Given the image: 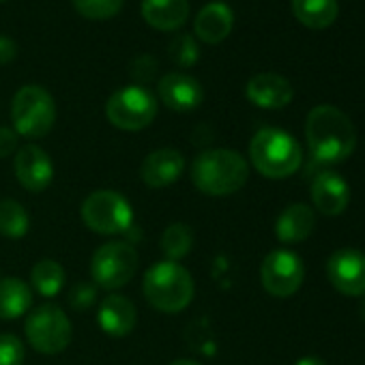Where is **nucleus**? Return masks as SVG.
I'll return each mask as SVG.
<instances>
[{
  "label": "nucleus",
  "instance_id": "nucleus-1",
  "mask_svg": "<svg viewBox=\"0 0 365 365\" xmlns=\"http://www.w3.org/2000/svg\"><path fill=\"white\" fill-rule=\"evenodd\" d=\"M305 138L318 163H339L348 159L356 146L352 120L335 106H316L307 114Z\"/></svg>",
  "mask_w": 365,
  "mask_h": 365
},
{
  "label": "nucleus",
  "instance_id": "nucleus-2",
  "mask_svg": "<svg viewBox=\"0 0 365 365\" xmlns=\"http://www.w3.org/2000/svg\"><path fill=\"white\" fill-rule=\"evenodd\" d=\"M247 176V161L230 148L202 150L192 163V182L207 196H232L245 185Z\"/></svg>",
  "mask_w": 365,
  "mask_h": 365
},
{
  "label": "nucleus",
  "instance_id": "nucleus-3",
  "mask_svg": "<svg viewBox=\"0 0 365 365\" xmlns=\"http://www.w3.org/2000/svg\"><path fill=\"white\" fill-rule=\"evenodd\" d=\"M146 301L163 314H178L194 301V277L178 262H157L153 264L142 282Z\"/></svg>",
  "mask_w": 365,
  "mask_h": 365
},
{
  "label": "nucleus",
  "instance_id": "nucleus-4",
  "mask_svg": "<svg viewBox=\"0 0 365 365\" xmlns=\"http://www.w3.org/2000/svg\"><path fill=\"white\" fill-rule=\"evenodd\" d=\"M250 157L254 168L267 178H288L303 163L299 142L284 129L275 127H264L252 138Z\"/></svg>",
  "mask_w": 365,
  "mask_h": 365
},
{
  "label": "nucleus",
  "instance_id": "nucleus-5",
  "mask_svg": "<svg viewBox=\"0 0 365 365\" xmlns=\"http://www.w3.org/2000/svg\"><path fill=\"white\" fill-rule=\"evenodd\" d=\"M14 131L18 135L37 140L52 131L56 123V103L54 97L37 84L22 86L11 103Z\"/></svg>",
  "mask_w": 365,
  "mask_h": 365
},
{
  "label": "nucleus",
  "instance_id": "nucleus-6",
  "mask_svg": "<svg viewBox=\"0 0 365 365\" xmlns=\"http://www.w3.org/2000/svg\"><path fill=\"white\" fill-rule=\"evenodd\" d=\"M24 333L29 344L41 354L63 352L73 337L69 316L54 303H46L33 309L26 318Z\"/></svg>",
  "mask_w": 365,
  "mask_h": 365
},
{
  "label": "nucleus",
  "instance_id": "nucleus-7",
  "mask_svg": "<svg viewBox=\"0 0 365 365\" xmlns=\"http://www.w3.org/2000/svg\"><path fill=\"white\" fill-rule=\"evenodd\" d=\"M82 222L97 235H125L133 226V209L118 192L99 190L82 202Z\"/></svg>",
  "mask_w": 365,
  "mask_h": 365
},
{
  "label": "nucleus",
  "instance_id": "nucleus-8",
  "mask_svg": "<svg viewBox=\"0 0 365 365\" xmlns=\"http://www.w3.org/2000/svg\"><path fill=\"white\" fill-rule=\"evenodd\" d=\"M138 271V252L131 243H103L91 258V277L103 290H118L127 286Z\"/></svg>",
  "mask_w": 365,
  "mask_h": 365
},
{
  "label": "nucleus",
  "instance_id": "nucleus-9",
  "mask_svg": "<svg viewBox=\"0 0 365 365\" xmlns=\"http://www.w3.org/2000/svg\"><path fill=\"white\" fill-rule=\"evenodd\" d=\"M108 120L123 131L146 129L157 116V99L144 86H125L112 93L106 103Z\"/></svg>",
  "mask_w": 365,
  "mask_h": 365
},
{
  "label": "nucleus",
  "instance_id": "nucleus-10",
  "mask_svg": "<svg viewBox=\"0 0 365 365\" xmlns=\"http://www.w3.org/2000/svg\"><path fill=\"white\" fill-rule=\"evenodd\" d=\"M303 277H305V267L294 252L275 250L262 260L260 279H262L264 290L271 297H277V299L292 297L301 288Z\"/></svg>",
  "mask_w": 365,
  "mask_h": 365
},
{
  "label": "nucleus",
  "instance_id": "nucleus-11",
  "mask_svg": "<svg viewBox=\"0 0 365 365\" xmlns=\"http://www.w3.org/2000/svg\"><path fill=\"white\" fill-rule=\"evenodd\" d=\"M333 288L346 297L365 294V254L359 250H337L327 262Z\"/></svg>",
  "mask_w": 365,
  "mask_h": 365
},
{
  "label": "nucleus",
  "instance_id": "nucleus-12",
  "mask_svg": "<svg viewBox=\"0 0 365 365\" xmlns=\"http://www.w3.org/2000/svg\"><path fill=\"white\" fill-rule=\"evenodd\" d=\"M14 170L20 185L33 194L46 192L54 178V163L50 155L37 144H26L16 150Z\"/></svg>",
  "mask_w": 365,
  "mask_h": 365
},
{
  "label": "nucleus",
  "instance_id": "nucleus-13",
  "mask_svg": "<svg viewBox=\"0 0 365 365\" xmlns=\"http://www.w3.org/2000/svg\"><path fill=\"white\" fill-rule=\"evenodd\" d=\"M157 95L161 103L174 112H192L205 101L202 84L187 73H168L157 84Z\"/></svg>",
  "mask_w": 365,
  "mask_h": 365
},
{
  "label": "nucleus",
  "instance_id": "nucleus-14",
  "mask_svg": "<svg viewBox=\"0 0 365 365\" xmlns=\"http://www.w3.org/2000/svg\"><path fill=\"white\" fill-rule=\"evenodd\" d=\"M185 172V157L174 148H157L148 153L140 165V178L150 190L170 187Z\"/></svg>",
  "mask_w": 365,
  "mask_h": 365
},
{
  "label": "nucleus",
  "instance_id": "nucleus-15",
  "mask_svg": "<svg viewBox=\"0 0 365 365\" xmlns=\"http://www.w3.org/2000/svg\"><path fill=\"white\" fill-rule=\"evenodd\" d=\"M312 200L322 215L335 217L346 211L350 202V187L339 174L322 170L312 180Z\"/></svg>",
  "mask_w": 365,
  "mask_h": 365
},
{
  "label": "nucleus",
  "instance_id": "nucleus-16",
  "mask_svg": "<svg viewBox=\"0 0 365 365\" xmlns=\"http://www.w3.org/2000/svg\"><path fill=\"white\" fill-rule=\"evenodd\" d=\"M245 95L247 99L258 106V108H264V110H279V108H286L292 97H294V91H292V84L279 76V73H258L254 76L247 86H245Z\"/></svg>",
  "mask_w": 365,
  "mask_h": 365
},
{
  "label": "nucleus",
  "instance_id": "nucleus-17",
  "mask_svg": "<svg viewBox=\"0 0 365 365\" xmlns=\"http://www.w3.org/2000/svg\"><path fill=\"white\" fill-rule=\"evenodd\" d=\"M97 322L103 333L112 337H125L135 329V322H138L135 305L123 294H110L99 305Z\"/></svg>",
  "mask_w": 365,
  "mask_h": 365
},
{
  "label": "nucleus",
  "instance_id": "nucleus-18",
  "mask_svg": "<svg viewBox=\"0 0 365 365\" xmlns=\"http://www.w3.org/2000/svg\"><path fill=\"white\" fill-rule=\"evenodd\" d=\"M232 26H235V16L226 3L205 5L194 20V31L198 39L209 46L222 43L232 33Z\"/></svg>",
  "mask_w": 365,
  "mask_h": 365
},
{
  "label": "nucleus",
  "instance_id": "nucleus-19",
  "mask_svg": "<svg viewBox=\"0 0 365 365\" xmlns=\"http://www.w3.org/2000/svg\"><path fill=\"white\" fill-rule=\"evenodd\" d=\"M142 18L157 31H178L190 18L187 0H142Z\"/></svg>",
  "mask_w": 365,
  "mask_h": 365
},
{
  "label": "nucleus",
  "instance_id": "nucleus-20",
  "mask_svg": "<svg viewBox=\"0 0 365 365\" xmlns=\"http://www.w3.org/2000/svg\"><path fill=\"white\" fill-rule=\"evenodd\" d=\"M316 226V215L307 205H290L275 224V235L282 243H301L305 241Z\"/></svg>",
  "mask_w": 365,
  "mask_h": 365
},
{
  "label": "nucleus",
  "instance_id": "nucleus-21",
  "mask_svg": "<svg viewBox=\"0 0 365 365\" xmlns=\"http://www.w3.org/2000/svg\"><path fill=\"white\" fill-rule=\"evenodd\" d=\"M33 305V290L18 277L0 279V318L14 320L24 316Z\"/></svg>",
  "mask_w": 365,
  "mask_h": 365
},
{
  "label": "nucleus",
  "instance_id": "nucleus-22",
  "mask_svg": "<svg viewBox=\"0 0 365 365\" xmlns=\"http://www.w3.org/2000/svg\"><path fill=\"white\" fill-rule=\"evenodd\" d=\"M292 14L303 26L322 31L337 20L339 5L337 0H292Z\"/></svg>",
  "mask_w": 365,
  "mask_h": 365
},
{
  "label": "nucleus",
  "instance_id": "nucleus-23",
  "mask_svg": "<svg viewBox=\"0 0 365 365\" xmlns=\"http://www.w3.org/2000/svg\"><path fill=\"white\" fill-rule=\"evenodd\" d=\"M31 284L41 297L52 299V297L61 294V290L65 288V269L56 260L43 258L33 267Z\"/></svg>",
  "mask_w": 365,
  "mask_h": 365
},
{
  "label": "nucleus",
  "instance_id": "nucleus-24",
  "mask_svg": "<svg viewBox=\"0 0 365 365\" xmlns=\"http://www.w3.org/2000/svg\"><path fill=\"white\" fill-rule=\"evenodd\" d=\"M194 247V232L185 224H170L161 235V252L165 260L178 262Z\"/></svg>",
  "mask_w": 365,
  "mask_h": 365
},
{
  "label": "nucleus",
  "instance_id": "nucleus-25",
  "mask_svg": "<svg viewBox=\"0 0 365 365\" xmlns=\"http://www.w3.org/2000/svg\"><path fill=\"white\" fill-rule=\"evenodd\" d=\"M31 228L26 209L16 200H0V235L7 239H22Z\"/></svg>",
  "mask_w": 365,
  "mask_h": 365
},
{
  "label": "nucleus",
  "instance_id": "nucleus-26",
  "mask_svg": "<svg viewBox=\"0 0 365 365\" xmlns=\"http://www.w3.org/2000/svg\"><path fill=\"white\" fill-rule=\"evenodd\" d=\"M73 9L86 20H110L120 14L125 0H71Z\"/></svg>",
  "mask_w": 365,
  "mask_h": 365
},
{
  "label": "nucleus",
  "instance_id": "nucleus-27",
  "mask_svg": "<svg viewBox=\"0 0 365 365\" xmlns=\"http://www.w3.org/2000/svg\"><path fill=\"white\" fill-rule=\"evenodd\" d=\"M168 54L182 69L194 67L200 61V48H198V43H196V39L192 35H176L170 41Z\"/></svg>",
  "mask_w": 365,
  "mask_h": 365
},
{
  "label": "nucleus",
  "instance_id": "nucleus-28",
  "mask_svg": "<svg viewBox=\"0 0 365 365\" xmlns=\"http://www.w3.org/2000/svg\"><path fill=\"white\" fill-rule=\"evenodd\" d=\"M24 363V344L11 333L0 335V365H22Z\"/></svg>",
  "mask_w": 365,
  "mask_h": 365
},
{
  "label": "nucleus",
  "instance_id": "nucleus-29",
  "mask_svg": "<svg viewBox=\"0 0 365 365\" xmlns=\"http://www.w3.org/2000/svg\"><path fill=\"white\" fill-rule=\"evenodd\" d=\"M95 299H97V288L91 284H84V282L76 284L69 292V305L78 312L88 309L95 303Z\"/></svg>",
  "mask_w": 365,
  "mask_h": 365
},
{
  "label": "nucleus",
  "instance_id": "nucleus-30",
  "mask_svg": "<svg viewBox=\"0 0 365 365\" xmlns=\"http://www.w3.org/2000/svg\"><path fill=\"white\" fill-rule=\"evenodd\" d=\"M157 69H159L157 61L153 56H148V54H142L131 63V78L138 80V82H148V80L155 78Z\"/></svg>",
  "mask_w": 365,
  "mask_h": 365
},
{
  "label": "nucleus",
  "instance_id": "nucleus-31",
  "mask_svg": "<svg viewBox=\"0 0 365 365\" xmlns=\"http://www.w3.org/2000/svg\"><path fill=\"white\" fill-rule=\"evenodd\" d=\"M18 150V133L9 127H0V159Z\"/></svg>",
  "mask_w": 365,
  "mask_h": 365
},
{
  "label": "nucleus",
  "instance_id": "nucleus-32",
  "mask_svg": "<svg viewBox=\"0 0 365 365\" xmlns=\"http://www.w3.org/2000/svg\"><path fill=\"white\" fill-rule=\"evenodd\" d=\"M18 56V46L14 39L5 37V35H0V65H9L14 63Z\"/></svg>",
  "mask_w": 365,
  "mask_h": 365
},
{
  "label": "nucleus",
  "instance_id": "nucleus-33",
  "mask_svg": "<svg viewBox=\"0 0 365 365\" xmlns=\"http://www.w3.org/2000/svg\"><path fill=\"white\" fill-rule=\"evenodd\" d=\"M294 365H324V361L318 359V356H303V359H299Z\"/></svg>",
  "mask_w": 365,
  "mask_h": 365
},
{
  "label": "nucleus",
  "instance_id": "nucleus-34",
  "mask_svg": "<svg viewBox=\"0 0 365 365\" xmlns=\"http://www.w3.org/2000/svg\"><path fill=\"white\" fill-rule=\"evenodd\" d=\"M170 365H200V363H196V361H192V359H178V361H174V363H170Z\"/></svg>",
  "mask_w": 365,
  "mask_h": 365
},
{
  "label": "nucleus",
  "instance_id": "nucleus-35",
  "mask_svg": "<svg viewBox=\"0 0 365 365\" xmlns=\"http://www.w3.org/2000/svg\"><path fill=\"white\" fill-rule=\"evenodd\" d=\"M363 318H365V301H363Z\"/></svg>",
  "mask_w": 365,
  "mask_h": 365
},
{
  "label": "nucleus",
  "instance_id": "nucleus-36",
  "mask_svg": "<svg viewBox=\"0 0 365 365\" xmlns=\"http://www.w3.org/2000/svg\"><path fill=\"white\" fill-rule=\"evenodd\" d=\"M0 3H3V0H0Z\"/></svg>",
  "mask_w": 365,
  "mask_h": 365
}]
</instances>
